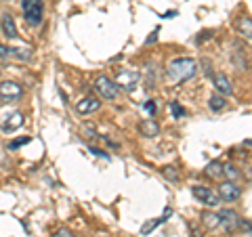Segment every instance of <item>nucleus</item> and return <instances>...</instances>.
Listing matches in <instances>:
<instances>
[{
    "mask_svg": "<svg viewBox=\"0 0 252 237\" xmlns=\"http://www.w3.org/2000/svg\"><path fill=\"white\" fill-rule=\"evenodd\" d=\"M235 28H238V31L244 38H246V40H250V38H252V21H250V17H246V15L235 19Z\"/></svg>",
    "mask_w": 252,
    "mask_h": 237,
    "instance_id": "obj_13",
    "label": "nucleus"
},
{
    "mask_svg": "<svg viewBox=\"0 0 252 237\" xmlns=\"http://www.w3.org/2000/svg\"><path fill=\"white\" fill-rule=\"evenodd\" d=\"M99 107H101V101L97 97H84L82 101H78L76 103V112L80 116H89L93 112H97Z\"/></svg>",
    "mask_w": 252,
    "mask_h": 237,
    "instance_id": "obj_8",
    "label": "nucleus"
},
{
    "mask_svg": "<svg viewBox=\"0 0 252 237\" xmlns=\"http://www.w3.org/2000/svg\"><path fill=\"white\" fill-rule=\"evenodd\" d=\"M139 130L143 132V137L154 139V137H158V134H160V126H158L154 120H145V122H141Z\"/></svg>",
    "mask_w": 252,
    "mask_h": 237,
    "instance_id": "obj_14",
    "label": "nucleus"
},
{
    "mask_svg": "<svg viewBox=\"0 0 252 237\" xmlns=\"http://www.w3.org/2000/svg\"><path fill=\"white\" fill-rule=\"evenodd\" d=\"M220 170H223V164L220 162H210L204 172H206V177H210V178H219V177H223L220 175Z\"/></svg>",
    "mask_w": 252,
    "mask_h": 237,
    "instance_id": "obj_18",
    "label": "nucleus"
},
{
    "mask_svg": "<svg viewBox=\"0 0 252 237\" xmlns=\"http://www.w3.org/2000/svg\"><path fill=\"white\" fill-rule=\"evenodd\" d=\"M101 237H105V235H101Z\"/></svg>",
    "mask_w": 252,
    "mask_h": 237,
    "instance_id": "obj_33",
    "label": "nucleus"
},
{
    "mask_svg": "<svg viewBox=\"0 0 252 237\" xmlns=\"http://www.w3.org/2000/svg\"><path fill=\"white\" fill-rule=\"evenodd\" d=\"M202 223H204V227H208V229H217L220 225V218H219L217 212L206 210V212H202Z\"/></svg>",
    "mask_w": 252,
    "mask_h": 237,
    "instance_id": "obj_16",
    "label": "nucleus"
},
{
    "mask_svg": "<svg viewBox=\"0 0 252 237\" xmlns=\"http://www.w3.org/2000/svg\"><path fill=\"white\" fill-rule=\"evenodd\" d=\"M202 65H204V74L210 78V76H212V63H210L206 57H204V59H202Z\"/></svg>",
    "mask_w": 252,
    "mask_h": 237,
    "instance_id": "obj_25",
    "label": "nucleus"
},
{
    "mask_svg": "<svg viewBox=\"0 0 252 237\" xmlns=\"http://www.w3.org/2000/svg\"><path fill=\"white\" fill-rule=\"evenodd\" d=\"M191 193H193V197H195V200H198V202H202V204H206V206H219V195L215 193V191H210V189L208 187H193L191 189Z\"/></svg>",
    "mask_w": 252,
    "mask_h": 237,
    "instance_id": "obj_6",
    "label": "nucleus"
},
{
    "mask_svg": "<svg viewBox=\"0 0 252 237\" xmlns=\"http://www.w3.org/2000/svg\"><path fill=\"white\" fill-rule=\"evenodd\" d=\"M156 38H158V30L154 31V34H152V36H149V38H147V44H154V42H156Z\"/></svg>",
    "mask_w": 252,
    "mask_h": 237,
    "instance_id": "obj_30",
    "label": "nucleus"
},
{
    "mask_svg": "<svg viewBox=\"0 0 252 237\" xmlns=\"http://www.w3.org/2000/svg\"><path fill=\"white\" fill-rule=\"evenodd\" d=\"M195 74H198V63L189 57H181V59H175L168 63V76H170V80H175L177 84L191 80Z\"/></svg>",
    "mask_w": 252,
    "mask_h": 237,
    "instance_id": "obj_1",
    "label": "nucleus"
},
{
    "mask_svg": "<svg viewBox=\"0 0 252 237\" xmlns=\"http://www.w3.org/2000/svg\"><path fill=\"white\" fill-rule=\"evenodd\" d=\"M0 57H2V59H15L11 46H2V44H0Z\"/></svg>",
    "mask_w": 252,
    "mask_h": 237,
    "instance_id": "obj_24",
    "label": "nucleus"
},
{
    "mask_svg": "<svg viewBox=\"0 0 252 237\" xmlns=\"http://www.w3.org/2000/svg\"><path fill=\"white\" fill-rule=\"evenodd\" d=\"M212 84H215V89L223 94V97H229V94L233 92L231 80L225 74H212Z\"/></svg>",
    "mask_w": 252,
    "mask_h": 237,
    "instance_id": "obj_9",
    "label": "nucleus"
},
{
    "mask_svg": "<svg viewBox=\"0 0 252 237\" xmlns=\"http://www.w3.org/2000/svg\"><path fill=\"white\" fill-rule=\"evenodd\" d=\"M0 26H2V34L6 38H17V26H15V21L11 15H2V21H0Z\"/></svg>",
    "mask_w": 252,
    "mask_h": 237,
    "instance_id": "obj_12",
    "label": "nucleus"
},
{
    "mask_svg": "<svg viewBox=\"0 0 252 237\" xmlns=\"http://www.w3.org/2000/svg\"><path fill=\"white\" fill-rule=\"evenodd\" d=\"M208 105H210L212 112H220V109L227 105V99L223 97V94H212L210 101H208Z\"/></svg>",
    "mask_w": 252,
    "mask_h": 237,
    "instance_id": "obj_17",
    "label": "nucleus"
},
{
    "mask_svg": "<svg viewBox=\"0 0 252 237\" xmlns=\"http://www.w3.org/2000/svg\"><path fill=\"white\" fill-rule=\"evenodd\" d=\"M170 112H172V116H175V118H181V116H185V109L181 107V105L177 103V101H172V103H170Z\"/></svg>",
    "mask_w": 252,
    "mask_h": 237,
    "instance_id": "obj_22",
    "label": "nucleus"
},
{
    "mask_svg": "<svg viewBox=\"0 0 252 237\" xmlns=\"http://www.w3.org/2000/svg\"><path fill=\"white\" fill-rule=\"evenodd\" d=\"M26 143H30V137H21V139H15V141H11V143H9V149L13 151V149H17V147L26 145Z\"/></svg>",
    "mask_w": 252,
    "mask_h": 237,
    "instance_id": "obj_23",
    "label": "nucleus"
},
{
    "mask_svg": "<svg viewBox=\"0 0 252 237\" xmlns=\"http://www.w3.org/2000/svg\"><path fill=\"white\" fill-rule=\"evenodd\" d=\"M6 2H11V0H6Z\"/></svg>",
    "mask_w": 252,
    "mask_h": 237,
    "instance_id": "obj_32",
    "label": "nucleus"
},
{
    "mask_svg": "<svg viewBox=\"0 0 252 237\" xmlns=\"http://www.w3.org/2000/svg\"><path fill=\"white\" fill-rule=\"evenodd\" d=\"M219 200L220 202H238L242 195V189L233 183V180H225V183L219 185Z\"/></svg>",
    "mask_w": 252,
    "mask_h": 237,
    "instance_id": "obj_4",
    "label": "nucleus"
},
{
    "mask_svg": "<svg viewBox=\"0 0 252 237\" xmlns=\"http://www.w3.org/2000/svg\"><path fill=\"white\" fill-rule=\"evenodd\" d=\"M162 175L166 177L168 180H172V183H177V180H179V172L172 168V166H166V168H162Z\"/></svg>",
    "mask_w": 252,
    "mask_h": 237,
    "instance_id": "obj_20",
    "label": "nucleus"
},
{
    "mask_svg": "<svg viewBox=\"0 0 252 237\" xmlns=\"http://www.w3.org/2000/svg\"><path fill=\"white\" fill-rule=\"evenodd\" d=\"M145 112H147L149 116L156 114V103H154V101H147V103H145Z\"/></svg>",
    "mask_w": 252,
    "mask_h": 237,
    "instance_id": "obj_28",
    "label": "nucleus"
},
{
    "mask_svg": "<svg viewBox=\"0 0 252 237\" xmlns=\"http://www.w3.org/2000/svg\"><path fill=\"white\" fill-rule=\"evenodd\" d=\"M13 55H15V59H30L32 57L30 49H13Z\"/></svg>",
    "mask_w": 252,
    "mask_h": 237,
    "instance_id": "obj_21",
    "label": "nucleus"
},
{
    "mask_svg": "<svg viewBox=\"0 0 252 237\" xmlns=\"http://www.w3.org/2000/svg\"><path fill=\"white\" fill-rule=\"evenodd\" d=\"M21 124H23V114L15 112V114L9 118V120L2 122V130H4V132H13V130L21 128Z\"/></svg>",
    "mask_w": 252,
    "mask_h": 237,
    "instance_id": "obj_15",
    "label": "nucleus"
},
{
    "mask_svg": "<svg viewBox=\"0 0 252 237\" xmlns=\"http://www.w3.org/2000/svg\"><path fill=\"white\" fill-rule=\"evenodd\" d=\"M21 94H23V90L17 82H11V80L0 82V99L2 101H19Z\"/></svg>",
    "mask_w": 252,
    "mask_h": 237,
    "instance_id": "obj_5",
    "label": "nucleus"
},
{
    "mask_svg": "<svg viewBox=\"0 0 252 237\" xmlns=\"http://www.w3.org/2000/svg\"><path fill=\"white\" fill-rule=\"evenodd\" d=\"M219 218H220V225H223L227 231H231V233L240 225V216H238V212H233V210H223L219 214Z\"/></svg>",
    "mask_w": 252,
    "mask_h": 237,
    "instance_id": "obj_10",
    "label": "nucleus"
},
{
    "mask_svg": "<svg viewBox=\"0 0 252 237\" xmlns=\"http://www.w3.org/2000/svg\"><path fill=\"white\" fill-rule=\"evenodd\" d=\"M172 214V210L170 208H166V210H164V214L160 216V218H154V220H147V223L143 225V227H141V235H149V233H152L154 231V229L158 227V225H162V223H166V218Z\"/></svg>",
    "mask_w": 252,
    "mask_h": 237,
    "instance_id": "obj_11",
    "label": "nucleus"
},
{
    "mask_svg": "<svg viewBox=\"0 0 252 237\" xmlns=\"http://www.w3.org/2000/svg\"><path fill=\"white\" fill-rule=\"evenodd\" d=\"M94 89H97V92L107 101H116L118 94H120V86H118L114 80H109L107 76H99L97 80H94Z\"/></svg>",
    "mask_w": 252,
    "mask_h": 237,
    "instance_id": "obj_3",
    "label": "nucleus"
},
{
    "mask_svg": "<svg viewBox=\"0 0 252 237\" xmlns=\"http://www.w3.org/2000/svg\"><path fill=\"white\" fill-rule=\"evenodd\" d=\"M53 237H74V235H72V231H69V229H59V231L55 233Z\"/></svg>",
    "mask_w": 252,
    "mask_h": 237,
    "instance_id": "obj_27",
    "label": "nucleus"
},
{
    "mask_svg": "<svg viewBox=\"0 0 252 237\" xmlns=\"http://www.w3.org/2000/svg\"><path fill=\"white\" fill-rule=\"evenodd\" d=\"M240 227L246 231V235H250V220L248 218H240Z\"/></svg>",
    "mask_w": 252,
    "mask_h": 237,
    "instance_id": "obj_26",
    "label": "nucleus"
},
{
    "mask_svg": "<svg viewBox=\"0 0 252 237\" xmlns=\"http://www.w3.org/2000/svg\"><path fill=\"white\" fill-rule=\"evenodd\" d=\"M139 74H135V72H120L118 74V78H116V84L118 86H122V89H126L128 92H132L137 89V84H139Z\"/></svg>",
    "mask_w": 252,
    "mask_h": 237,
    "instance_id": "obj_7",
    "label": "nucleus"
},
{
    "mask_svg": "<svg viewBox=\"0 0 252 237\" xmlns=\"http://www.w3.org/2000/svg\"><path fill=\"white\" fill-rule=\"evenodd\" d=\"M21 11L30 26H40L44 15V2L42 0H21Z\"/></svg>",
    "mask_w": 252,
    "mask_h": 237,
    "instance_id": "obj_2",
    "label": "nucleus"
},
{
    "mask_svg": "<svg viewBox=\"0 0 252 237\" xmlns=\"http://www.w3.org/2000/svg\"><path fill=\"white\" fill-rule=\"evenodd\" d=\"M0 74H2V67H0Z\"/></svg>",
    "mask_w": 252,
    "mask_h": 237,
    "instance_id": "obj_31",
    "label": "nucleus"
},
{
    "mask_svg": "<svg viewBox=\"0 0 252 237\" xmlns=\"http://www.w3.org/2000/svg\"><path fill=\"white\" fill-rule=\"evenodd\" d=\"M91 153H94V155H99V157H105V160H109V155H107V153H103V151H101V149H97V147H93V149H91Z\"/></svg>",
    "mask_w": 252,
    "mask_h": 237,
    "instance_id": "obj_29",
    "label": "nucleus"
},
{
    "mask_svg": "<svg viewBox=\"0 0 252 237\" xmlns=\"http://www.w3.org/2000/svg\"><path fill=\"white\" fill-rule=\"evenodd\" d=\"M220 175H225L229 180H235V178H240V170L235 168V166H231V164H223V170H220Z\"/></svg>",
    "mask_w": 252,
    "mask_h": 237,
    "instance_id": "obj_19",
    "label": "nucleus"
}]
</instances>
